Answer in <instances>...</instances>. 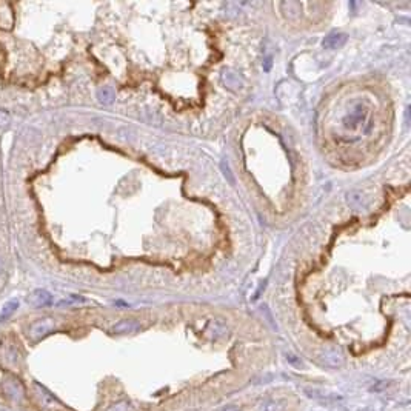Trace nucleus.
Returning a JSON list of instances; mask_svg holds the SVG:
<instances>
[{
	"label": "nucleus",
	"instance_id": "f03ea898",
	"mask_svg": "<svg viewBox=\"0 0 411 411\" xmlns=\"http://www.w3.org/2000/svg\"><path fill=\"white\" fill-rule=\"evenodd\" d=\"M55 327V322L54 319L51 317H45V319H40L37 322H34L30 328V337L33 341H40V339H44L48 333H51Z\"/></svg>",
	"mask_w": 411,
	"mask_h": 411
},
{
	"label": "nucleus",
	"instance_id": "f257e3e1",
	"mask_svg": "<svg viewBox=\"0 0 411 411\" xmlns=\"http://www.w3.org/2000/svg\"><path fill=\"white\" fill-rule=\"evenodd\" d=\"M2 393L5 394V398L11 401H22L25 398V388L22 385V382L14 376H8L3 379Z\"/></svg>",
	"mask_w": 411,
	"mask_h": 411
},
{
	"label": "nucleus",
	"instance_id": "423d86ee",
	"mask_svg": "<svg viewBox=\"0 0 411 411\" xmlns=\"http://www.w3.org/2000/svg\"><path fill=\"white\" fill-rule=\"evenodd\" d=\"M97 97H99V101H101L102 103H106V105H108V103L112 102V99H114V94H112V90H111V88L105 87V88H102V90H99Z\"/></svg>",
	"mask_w": 411,
	"mask_h": 411
},
{
	"label": "nucleus",
	"instance_id": "7ed1b4c3",
	"mask_svg": "<svg viewBox=\"0 0 411 411\" xmlns=\"http://www.w3.org/2000/svg\"><path fill=\"white\" fill-rule=\"evenodd\" d=\"M51 301H52V296L48 291H45V290H36V291H33L30 294V297H28V302H30L36 308L50 305Z\"/></svg>",
	"mask_w": 411,
	"mask_h": 411
},
{
	"label": "nucleus",
	"instance_id": "1a4fd4ad",
	"mask_svg": "<svg viewBox=\"0 0 411 411\" xmlns=\"http://www.w3.org/2000/svg\"><path fill=\"white\" fill-rule=\"evenodd\" d=\"M220 411H240V408H239L237 405H226V407H223Z\"/></svg>",
	"mask_w": 411,
	"mask_h": 411
},
{
	"label": "nucleus",
	"instance_id": "20e7f679",
	"mask_svg": "<svg viewBox=\"0 0 411 411\" xmlns=\"http://www.w3.org/2000/svg\"><path fill=\"white\" fill-rule=\"evenodd\" d=\"M139 328V323L136 320H120L112 327V331L117 334H126V333H134Z\"/></svg>",
	"mask_w": 411,
	"mask_h": 411
},
{
	"label": "nucleus",
	"instance_id": "0eeeda50",
	"mask_svg": "<svg viewBox=\"0 0 411 411\" xmlns=\"http://www.w3.org/2000/svg\"><path fill=\"white\" fill-rule=\"evenodd\" d=\"M280 410H282V404H280V402H276V401L266 402V404L262 407V411H280Z\"/></svg>",
	"mask_w": 411,
	"mask_h": 411
},
{
	"label": "nucleus",
	"instance_id": "39448f33",
	"mask_svg": "<svg viewBox=\"0 0 411 411\" xmlns=\"http://www.w3.org/2000/svg\"><path fill=\"white\" fill-rule=\"evenodd\" d=\"M19 308V301H9V302H6L5 305H3V308H2V311H0V322H3V320H6L8 317H11L12 316V313L14 311H16Z\"/></svg>",
	"mask_w": 411,
	"mask_h": 411
},
{
	"label": "nucleus",
	"instance_id": "9d476101",
	"mask_svg": "<svg viewBox=\"0 0 411 411\" xmlns=\"http://www.w3.org/2000/svg\"><path fill=\"white\" fill-rule=\"evenodd\" d=\"M0 271H2V263H0Z\"/></svg>",
	"mask_w": 411,
	"mask_h": 411
},
{
	"label": "nucleus",
	"instance_id": "6e6552de",
	"mask_svg": "<svg viewBox=\"0 0 411 411\" xmlns=\"http://www.w3.org/2000/svg\"><path fill=\"white\" fill-rule=\"evenodd\" d=\"M11 117H9V112L6 109H0V128H5L8 126Z\"/></svg>",
	"mask_w": 411,
	"mask_h": 411
}]
</instances>
